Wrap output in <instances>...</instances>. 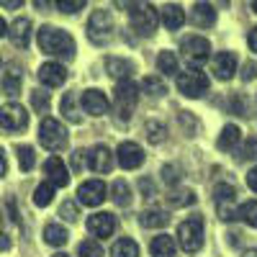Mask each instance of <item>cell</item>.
I'll use <instances>...</instances> for the list:
<instances>
[{"label":"cell","instance_id":"21","mask_svg":"<svg viewBox=\"0 0 257 257\" xmlns=\"http://www.w3.org/2000/svg\"><path fill=\"white\" fill-rule=\"evenodd\" d=\"M160 21L165 24V29L178 31V29L185 24V11H183L178 3H167V6L160 11Z\"/></svg>","mask_w":257,"mask_h":257},{"label":"cell","instance_id":"9","mask_svg":"<svg viewBox=\"0 0 257 257\" xmlns=\"http://www.w3.org/2000/svg\"><path fill=\"white\" fill-rule=\"evenodd\" d=\"M178 90L185 98H201L208 90V77L201 70H188L183 75H178Z\"/></svg>","mask_w":257,"mask_h":257},{"label":"cell","instance_id":"13","mask_svg":"<svg viewBox=\"0 0 257 257\" xmlns=\"http://www.w3.org/2000/svg\"><path fill=\"white\" fill-rule=\"evenodd\" d=\"M82 111L85 113H90V116H105L108 113V108H111V103H108V98H105V93L103 90H85L82 93Z\"/></svg>","mask_w":257,"mask_h":257},{"label":"cell","instance_id":"33","mask_svg":"<svg viewBox=\"0 0 257 257\" xmlns=\"http://www.w3.org/2000/svg\"><path fill=\"white\" fill-rule=\"evenodd\" d=\"M142 88H144V93H149V95H165L167 93V85H165V80L162 77H157V75H149V77H144L142 80Z\"/></svg>","mask_w":257,"mask_h":257},{"label":"cell","instance_id":"48","mask_svg":"<svg viewBox=\"0 0 257 257\" xmlns=\"http://www.w3.org/2000/svg\"><path fill=\"white\" fill-rule=\"evenodd\" d=\"M180 121H183L185 128H188V137H193V116H190L188 111H183V113H180Z\"/></svg>","mask_w":257,"mask_h":257},{"label":"cell","instance_id":"2","mask_svg":"<svg viewBox=\"0 0 257 257\" xmlns=\"http://www.w3.org/2000/svg\"><path fill=\"white\" fill-rule=\"evenodd\" d=\"M128 24H132V29L139 36H152L157 31L160 16H157L155 6H149V3H144V0H139V3H134L132 8H128Z\"/></svg>","mask_w":257,"mask_h":257},{"label":"cell","instance_id":"18","mask_svg":"<svg viewBox=\"0 0 257 257\" xmlns=\"http://www.w3.org/2000/svg\"><path fill=\"white\" fill-rule=\"evenodd\" d=\"M105 72H108L116 82L132 80V75H134V62H132V59H123V57H108V59H105Z\"/></svg>","mask_w":257,"mask_h":257},{"label":"cell","instance_id":"35","mask_svg":"<svg viewBox=\"0 0 257 257\" xmlns=\"http://www.w3.org/2000/svg\"><path fill=\"white\" fill-rule=\"evenodd\" d=\"M147 139L152 144H162L167 139V126L162 121H147Z\"/></svg>","mask_w":257,"mask_h":257},{"label":"cell","instance_id":"26","mask_svg":"<svg viewBox=\"0 0 257 257\" xmlns=\"http://www.w3.org/2000/svg\"><path fill=\"white\" fill-rule=\"evenodd\" d=\"M3 90L11 98H16L21 93V67H18V64H11V67H8V72L3 77Z\"/></svg>","mask_w":257,"mask_h":257},{"label":"cell","instance_id":"42","mask_svg":"<svg viewBox=\"0 0 257 257\" xmlns=\"http://www.w3.org/2000/svg\"><path fill=\"white\" fill-rule=\"evenodd\" d=\"M216 208H219V216L224 219V221H234L239 216V208H237V201H226V203H216Z\"/></svg>","mask_w":257,"mask_h":257},{"label":"cell","instance_id":"57","mask_svg":"<svg viewBox=\"0 0 257 257\" xmlns=\"http://www.w3.org/2000/svg\"><path fill=\"white\" fill-rule=\"evenodd\" d=\"M249 3H252V11L257 13V0H249Z\"/></svg>","mask_w":257,"mask_h":257},{"label":"cell","instance_id":"20","mask_svg":"<svg viewBox=\"0 0 257 257\" xmlns=\"http://www.w3.org/2000/svg\"><path fill=\"white\" fill-rule=\"evenodd\" d=\"M8 36L13 41V47L26 49L29 41H31V21L29 18H16L13 24L8 26Z\"/></svg>","mask_w":257,"mask_h":257},{"label":"cell","instance_id":"49","mask_svg":"<svg viewBox=\"0 0 257 257\" xmlns=\"http://www.w3.org/2000/svg\"><path fill=\"white\" fill-rule=\"evenodd\" d=\"M24 3H26V0H0V6H3V8H11V11L21 8Z\"/></svg>","mask_w":257,"mask_h":257},{"label":"cell","instance_id":"10","mask_svg":"<svg viewBox=\"0 0 257 257\" xmlns=\"http://www.w3.org/2000/svg\"><path fill=\"white\" fill-rule=\"evenodd\" d=\"M77 201H80L82 206H90V208L100 206V203L105 201V183L98 180V178L80 183V188H77Z\"/></svg>","mask_w":257,"mask_h":257},{"label":"cell","instance_id":"4","mask_svg":"<svg viewBox=\"0 0 257 257\" xmlns=\"http://www.w3.org/2000/svg\"><path fill=\"white\" fill-rule=\"evenodd\" d=\"M39 142L44 149H49V152H59V149L67 147V128H64L62 121L47 116L39 126Z\"/></svg>","mask_w":257,"mask_h":257},{"label":"cell","instance_id":"38","mask_svg":"<svg viewBox=\"0 0 257 257\" xmlns=\"http://www.w3.org/2000/svg\"><path fill=\"white\" fill-rule=\"evenodd\" d=\"M239 216L244 219L247 226L257 229V201H244L242 208H239Z\"/></svg>","mask_w":257,"mask_h":257},{"label":"cell","instance_id":"46","mask_svg":"<svg viewBox=\"0 0 257 257\" xmlns=\"http://www.w3.org/2000/svg\"><path fill=\"white\" fill-rule=\"evenodd\" d=\"M139 185H142V190H144V198H152V196H155V188H152V180H149V178H144Z\"/></svg>","mask_w":257,"mask_h":257},{"label":"cell","instance_id":"34","mask_svg":"<svg viewBox=\"0 0 257 257\" xmlns=\"http://www.w3.org/2000/svg\"><path fill=\"white\" fill-rule=\"evenodd\" d=\"M52 201H54V185L47 180V183H41V185L34 190V203L44 208V206H49Z\"/></svg>","mask_w":257,"mask_h":257},{"label":"cell","instance_id":"50","mask_svg":"<svg viewBox=\"0 0 257 257\" xmlns=\"http://www.w3.org/2000/svg\"><path fill=\"white\" fill-rule=\"evenodd\" d=\"M247 44H249V49H252V52H257V26L249 31V36H247Z\"/></svg>","mask_w":257,"mask_h":257},{"label":"cell","instance_id":"44","mask_svg":"<svg viewBox=\"0 0 257 257\" xmlns=\"http://www.w3.org/2000/svg\"><path fill=\"white\" fill-rule=\"evenodd\" d=\"M162 180L173 188V185H178L180 183V170L175 167V165H165L162 167Z\"/></svg>","mask_w":257,"mask_h":257},{"label":"cell","instance_id":"22","mask_svg":"<svg viewBox=\"0 0 257 257\" xmlns=\"http://www.w3.org/2000/svg\"><path fill=\"white\" fill-rule=\"evenodd\" d=\"M242 144V132H239V126H234V123H226L221 128V134H219V149H224V152H234Z\"/></svg>","mask_w":257,"mask_h":257},{"label":"cell","instance_id":"58","mask_svg":"<svg viewBox=\"0 0 257 257\" xmlns=\"http://www.w3.org/2000/svg\"><path fill=\"white\" fill-rule=\"evenodd\" d=\"M54 257H70V254H64V252H59V254H54Z\"/></svg>","mask_w":257,"mask_h":257},{"label":"cell","instance_id":"31","mask_svg":"<svg viewBox=\"0 0 257 257\" xmlns=\"http://www.w3.org/2000/svg\"><path fill=\"white\" fill-rule=\"evenodd\" d=\"M111 193H113L116 206H128V203H132V188H128L126 180H113Z\"/></svg>","mask_w":257,"mask_h":257},{"label":"cell","instance_id":"43","mask_svg":"<svg viewBox=\"0 0 257 257\" xmlns=\"http://www.w3.org/2000/svg\"><path fill=\"white\" fill-rule=\"evenodd\" d=\"M54 6H57V11H62V13H77V11H82V6H85V0H54Z\"/></svg>","mask_w":257,"mask_h":257},{"label":"cell","instance_id":"54","mask_svg":"<svg viewBox=\"0 0 257 257\" xmlns=\"http://www.w3.org/2000/svg\"><path fill=\"white\" fill-rule=\"evenodd\" d=\"M242 77H244V80H252V77H254V64H244Z\"/></svg>","mask_w":257,"mask_h":257},{"label":"cell","instance_id":"45","mask_svg":"<svg viewBox=\"0 0 257 257\" xmlns=\"http://www.w3.org/2000/svg\"><path fill=\"white\" fill-rule=\"evenodd\" d=\"M82 165H85V152H82V149H75L72 157H70V167L75 170V173H80Z\"/></svg>","mask_w":257,"mask_h":257},{"label":"cell","instance_id":"12","mask_svg":"<svg viewBox=\"0 0 257 257\" xmlns=\"http://www.w3.org/2000/svg\"><path fill=\"white\" fill-rule=\"evenodd\" d=\"M85 157H88V167L93 170V173H98V175H105V173L113 170V155H111V149L103 147V144L93 147Z\"/></svg>","mask_w":257,"mask_h":257},{"label":"cell","instance_id":"5","mask_svg":"<svg viewBox=\"0 0 257 257\" xmlns=\"http://www.w3.org/2000/svg\"><path fill=\"white\" fill-rule=\"evenodd\" d=\"M178 244L193 254L203 247V219L201 216H190L178 226Z\"/></svg>","mask_w":257,"mask_h":257},{"label":"cell","instance_id":"7","mask_svg":"<svg viewBox=\"0 0 257 257\" xmlns=\"http://www.w3.org/2000/svg\"><path fill=\"white\" fill-rule=\"evenodd\" d=\"M137 103H139L137 82H132V80L116 82V113H118L123 121L132 118V113L137 111Z\"/></svg>","mask_w":257,"mask_h":257},{"label":"cell","instance_id":"28","mask_svg":"<svg viewBox=\"0 0 257 257\" xmlns=\"http://www.w3.org/2000/svg\"><path fill=\"white\" fill-rule=\"evenodd\" d=\"M111 254H113V257H139V244H137L134 239L123 237V239H118V242L111 247Z\"/></svg>","mask_w":257,"mask_h":257},{"label":"cell","instance_id":"47","mask_svg":"<svg viewBox=\"0 0 257 257\" xmlns=\"http://www.w3.org/2000/svg\"><path fill=\"white\" fill-rule=\"evenodd\" d=\"M247 185H249V190L257 193V167H252L249 173H247Z\"/></svg>","mask_w":257,"mask_h":257},{"label":"cell","instance_id":"53","mask_svg":"<svg viewBox=\"0 0 257 257\" xmlns=\"http://www.w3.org/2000/svg\"><path fill=\"white\" fill-rule=\"evenodd\" d=\"M0 249H11V237L6 231H0Z\"/></svg>","mask_w":257,"mask_h":257},{"label":"cell","instance_id":"30","mask_svg":"<svg viewBox=\"0 0 257 257\" xmlns=\"http://www.w3.org/2000/svg\"><path fill=\"white\" fill-rule=\"evenodd\" d=\"M237 157L239 162H254L257 160V137H249L242 142V147H237Z\"/></svg>","mask_w":257,"mask_h":257},{"label":"cell","instance_id":"11","mask_svg":"<svg viewBox=\"0 0 257 257\" xmlns=\"http://www.w3.org/2000/svg\"><path fill=\"white\" fill-rule=\"evenodd\" d=\"M116 160L123 170H137L144 162V152H142V147L137 142H123L116 149Z\"/></svg>","mask_w":257,"mask_h":257},{"label":"cell","instance_id":"27","mask_svg":"<svg viewBox=\"0 0 257 257\" xmlns=\"http://www.w3.org/2000/svg\"><path fill=\"white\" fill-rule=\"evenodd\" d=\"M157 70L162 75H178V54L175 52H160L157 54Z\"/></svg>","mask_w":257,"mask_h":257},{"label":"cell","instance_id":"1","mask_svg":"<svg viewBox=\"0 0 257 257\" xmlns=\"http://www.w3.org/2000/svg\"><path fill=\"white\" fill-rule=\"evenodd\" d=\"M36 41H39V49L44 54H49V57L72 59L75 52H77L75 39L64 29H57V26H41L39 34H36Z\"/></svg>","mask_w":257,"mask_h":257},{"label":"cell","instance_id":"37","mask_svg":"<svg viewBox=\"0 0 257 257\" xmlns=\"http://www.w3.org/2000/svg\"><path fill=\"white\" fill-rule=\"evenodd\" d=\"M213 198L216 203H226V201H237V188L229 185V183H219L213 188Z\"/></svg>","mask_w":257,"mask_h":257},{"label":"cell","instance_id":"59","mask_svg":"<svg viewBox=\"0 0 257 257\" xmlns=\"http://www.w3.org/2000/svg\"><path fill=\"white\" fill-rule=\"evenodd\" d=\"M0 224H3V213H0Z\"/></svg>","mask_w":257,"mask_h":257},{"label":"cell","instance_id":"32","mask_svg":"<svg viewBox=\"0 0 257 257\" xmlns=\"http://www.w3.org/2000/svg\"><path fill=\"white\" fill-rule=\"evenodd\" d=\"M167 201L173 203V206H178V208H183V206L196 203V193L188 190V188H178V190H173V193L167 196Z\"/></svg>","mask_w":257,"mask_h":257},{"label":"cell","instance_id":"3","mask_svg":"<svg viewBox=\"0 0 257 257\" xmlns=\"http://www.w3.org/2000/svg\"><path fill=\"white\" fill-rule=\"evenodd\" d=\"M180 57L188 64V70H201L211 57V44L203 36H185L180 44Z\"/></svg>","mask_w":257,"mask_h":257},{"label":"cell","instance_id":"41","mask_svg":"<svg viewBox=\"0 0 257 257\" xmlns=\"http://www.w3.org/2000/svg\"><path fill=\"white\" fill-rule=\"evenodd\" d=\"M59 216H62L64 221H70V224H75V221L80 219V208L75 206V201H64V203L59 206Z\"/></svg>","mask_w":257,"mask_h":257},{"label":"cell","instance_id":"52","mask_svg":"<svg viewBox=\"0 0 257 257\" xmlns=\"http://www.w3.org/2000/svg\"><path fill=\"white\" fill-rule=\"evenodd\" d=\"M8 173V160H6V155H3V149H0V178H3Z\"/></svg>","mask_w":257,"mask_h":257},{"label":"cell","instance_id":"40","mask_svg":"<svg viewBox=\"0 0 257 257\" xmlns=\"http://www.w3.org/2000/svg\"><path fill=\"white\" fill-rule=\"evenodd\" d=\"M31 105L36 113H47L49 111V93L47 90H34L31 93Z\"/></svg>","mask_w":257,"mask_h":257},{"label":"cell","instance_id":"29","mask_svg":"<svg viewBox=\"0 0 257 257\" xmlns=\"http://www.w3.org/2000/svg\"><path fill=\"white\" fill-rule=\"evenodd\" d=\"M59 108H62V113H64V118H67V121H72V123H80V121H82V116L77 113V100H75V93H64Z\"/></svg>","mask_w":257,"mask_h":257},{"label":"cell","instance_id":"16","mask_svg":"<svg viewBox=\"0 0 257 257\" xmlns=\"http://www.w3.org/2000/svg\"><path fill=\"white\" fill-rule=\"evenodd\" d=\"M44 175H47V180H49L54 188H64V185L70 183L67 167H64V162H62L57 155H52V157L44 162Z\"/></svg>","mask_w":257,"mask_h":257},{"label":"cell","instance_id":"39","mask_svg":"<svg viewBox=\"0 0 257 257\" xmlns=\"http://www.w3.org/2000/svg\"><path fill=\"white\" fill-rule=\"evenodd\" d=\"M77 257H103V247L95 239H85L77 247Z\"/></svg>","mask_w":257,"mask_h":257},{"label":"cell","instance_id":"17","mask_svg":"<svg viewBox=\"0 0 257 257\" xmlns=\"http://www.w3.org/2000/svg\"><path fill=\"white\" fill-rule=\"evenodd\" d=\"M190 21H193V26H198V29H211L216 24V11H213V6L208 0H198L190 11Z\"/></svg>","mask_w":257,"mask_h":257},{"label":"cell","instance_id":"56","mask_svg":"<svg viewBox=\"0 0 257 257\" xmlns=\"http://www.w3.org/2000/svg\"><path fill=\"white\" fill-rule=\"evenodd\" d=\"M242 257H257V249H247V252H244Z\"/></svg>","mask_w":257,"mask_h":257},{"label":"cell","instance_id":"6","mask_svg":"<svg viewBox=\"0 0 257 257\" xmlns=\"http://www.w3.org/2000/svg\"><path fill=\"white\" fill-rule=\"evenodd\" d=\"M88 36L93 44H108L113 39V16L108 11H93L88 18Z\"/></svg>","mask_w":257,"mask_h":257},{"label":"cell","instance_id":"25","mask_svg":"<svg viewBox=\"0 0 257 257\" xmlns=\"http://www.w3.org/2000/svg\"><path fill=\"white\" fill-rule=\"evenodd\" d=\"M67 239H70V234H67V229H64L62 224H47L44 226V242L47 244L64 247V244H67Z\"/></svg>","mask_w":257,"mask_h":257},{"label":"cell","instance_id":"14","mask_svg":"<svg viewBox=\"0 0 257 257\" xmlns=\"http://www.w3.org/2000/svg\"><path fill=\"white\" fill-rule=\"evenodd\" d=\"M113 229H116V216L113 213L100 211V213H93V216L88 219V231L93 234V237H98V239L111 237Z\"/></svg>","mask_w":257,"mask_h":257},{"label":"cell","instance_id":"24","mask_svg":"<svg viewBox=\"0 0 257 257\" xmlns=\"http://www.w3.org/2000/svg\"><path fill=\"white\" fill-rule=\"evenodd\" d=\"M175 239L167 237V234H160V237L152 239V244H149V252H152V257H175Z\"/></svg>","mask_w":257,"mask_h":257},{"label":"cell","instance_id":"55","mask_svg":"<svg viewBox=\"0 0 257 257\" xmlns=\"http://www.w3.org/2000/svg\"><path fill=\"white\" fill-rule=\"evenodd\" d=\"M6 34H8V26H6V21L0 18V36H6Z\"/></svg>","mask_w":257,"mask_h":257},{"label":"cell","instance_id":"36","mask_svg":"<svg viewBox=\"0 0 257 257\" xmlns=\"http://www.w3.org/2000/svg\"><path fill=\"white\" fill-rule=\"evenodd\" d=\"M16 155H18V167L24 170V173L34 170V165H36V152H34V147H18Z\"/></svg>","mask_w":257,"mask_h":257},{"label":"cell","instance_id":"19","mask_svg":"<svg viewBox=\"0 0 257 257\" xmlns=\"http://www.w3.org/2000/svg\"><path fill=\"white\" fill-rule=\"evenodd\" d=\"M234 72H237V54L219 52L213 57V75H216V80H231Z\"/></svg>","mask_w":257,"mask_h":257},{"label":"cell","instance_id":"60","mask_svg":"<svg viewBox=\"0 0 257 257\" xmlns=\"http://www.w3.org/2000/svg\"><path fill=\"white\" fill-rule=\"evenodd\" d=\"M0 64H3V59H0Z\"/></svg>","mask_w":257,"mask_h":257},{"label":"cell","instance_id":"8","mask_svg":"<svg viewBox=\"0 0 257 257\" xmlns=\"http://www.w3.org/2000/svg\"><path fill=\"white\" fill-rule=\"evenodd\" d=\"M29 126V113L21 103H6L3 108H0V128L3 132H11V134H18L24 132Z\"/></svg>","mask_w":257,"mask_h":257},{"label":"cell","instance_id":"15","mask_svg":"<svg viewBox=\"0 0 257 257\" xmlns=\"http://www.w3.org/2000/svg\"><path fill=\"white\" fill-rule=\"evenodd\" d=\"M39 80H41V85H47V88H59V85L67 80V67L59 62H44L39 67Z\"/></svg>","mask_w":257,"mask_h":257},{"label":"cell","instance_id":"51","mask_svg":"<svg viewBox=\"0 0 257 257\" xmlns=\"http://www.w3.org/2000/svg\"><path fill=\"white\" fill-rule=\"evenodd\" d=\"M134 3H137V0H113V6H116L118 11H128Z\"/></svg>","mask_w":257,"mask_h":257},{"label":"cell","instance_id":"23","mask_svg":"<svg viewBox=\"0 0 257 257\" xmlns=\"http://www.w3.org/2000/svg\"><path fill=\"white\" fill-rule=\"evenodd\" d=\"M139 224H142L144 229H162V226H167V224H170V216H167L165 211L147 208V211H142V213H139Z\"/></svg>","mask_w":257,"mask_h":257}]
</instances>
